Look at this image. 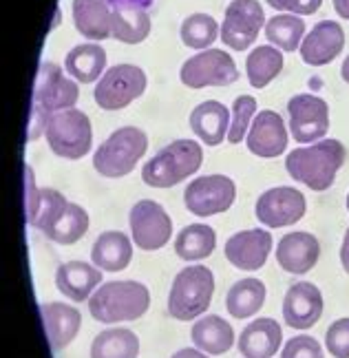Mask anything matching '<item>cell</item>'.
I'll return each mask as SVG.
<instances>
[{
    "label": "cell",
    "mask_w": 349,
    "mask_h": 358,
    "mask_svg": "<svg viewBox=\"0 0 349 358\" xmlns=\"http://www.w3.org/2000/svg\"><path fill=\"white\" fill-rule=\"evenodd\" d=\"M347 150L339 140H320L312 146L294 148L285 157V171L310 190H327L343 169Z\"/></svg>",
    "instance_id": "obj_2"
},
{
    "label": "cell",
    "mask_w": 349,
    "mask_h": 358,
    "mask_svg": "<svg viewBox=\"0 0 349 358\" xmlns=\"http://www.w3.org/2000/svg\"><path fill=\"white\" fill-rule=\"evenodd\" d=\"M131 235L139 250L155 252L171 241L173 219L157 201L142 199L131 208Z\"/></svg>",
    "instance_id": "obj_11"
},
{
    "label": "cell",
    "mask_w": 349,
    "mask_h": 358,
    "mask_svg": "<svg viewBox=\"0 0 349 358\" xmlns=\"http://www.w3.org/2000/svg\"><path fill=\"white\" fill-rule=\"evenodd\" d=\"M146 91V73L135 64H115L100 78L93 91L97 106L104 111H120Z\"/></svg>",
    "instance_id": "obj_8"
},
{
    "label": "cell",
    "mask_w": 349,
    "mask_h": 358,
    "mask_svg": "<svg viewBox=\"0 0 349 358\" xmlns=\"http://www.w3.org/2000/svg\"><path fill=\"white\" fill-rule=\"evenodd\" d=\"M276 11H290L294 16H310L320 9L323 0H265Z\"/></svg>",
    "instance_id": "obj_39"
},
{
    "label": "cell",
    "mask_w": 349,
    "mask_h": 358,
    "mask_svg": "<svg viewBox=\"0 0 349 358\" xmlns=\"http://www.w3.org/2000/svg\"><path fill=\"white\" fill-rule=\"evenodd\" d=\"M323 316V294L310 283L301 281L287 290L283 299V319L292 329H310Z\"/></svg>",
    "instance_id": "obj_17"
},
{
    "label": "cell",
    "mask_w": 349,
    "mask_h": 358,
    "mask_svg": "<svg viewBox=\"0 0 349 358\" xmlns=\"http://www.w3.org/2000/svg\"><path fill=\"white\" fill-rule=\"evenodd\" d=\"M347 210H349V195H347Z\"/></svg>",
    "instance_id": "obj_45"
},
{
    "label": "cell",
    "mask_w": 349,
    "mask_h": 358,
    "mask_svg": "<svg viewBox=\"0 0 349 358\" xmlns=\"http://www.w3.org/2000/svg\"><path fill=\"white\" fill-rule=\"evenodd\" d=\"M76 29L91 40H106L111 36L113 9L108 0H73Z\"/></svg>",
    "instance_id": "obj_27"
},
{
    "label": "cell",
    "mask_w": 349,
    "mask_h": 358,
    "mask_svg": "<svg viewBox=\"0 0 349 358\" xmlns=\"http://www.w3.org/2000/svg\"><path fill=\"white\" fill-rule=\"evenodd\" d=\"M334 9L339 11L341 18L349 20V0H334Z\"/></svg>",
    "instance_id": "obj_43"
},
{
    "label": "cell",
    "mask_w": 349,
    "mask_h": 358,
    "mask_svg": "<svg viewBox=\"0 0 349 358\" xmlns=\"http://www.w3.org/2000/svg\"><path fill=\"white\" fill-rule=\"evenodd\" d=\"M155 0H108V5L113 11L129 13V11H148Z\"/></svg>",
    "instance_id": "obj_40"
},
{
    "label": "cell",
    "mask_w": 349,
    "mask_h": 358,
    "mask_svg": "<svg viewBox=\"0 0 349 358\" xmlns=\"http://www.w3.org/2000/svg\"><path fill=\"white\" fill-rule=\"evenodd\" d=\"M80 98L78 85L69 80L64 71L53 62H43L38 69L36 87H34V111L51 115L64 111V108H73Z\"/></svg>",
    "instance_id": "obj_10"
},
{
    "label": "cell",
    "mask_w": 349,
    "mask_h": 358,
    "mask_svg": "<svg viewBox=\"0 0 349 358\" xmlns=\"http://www.w3.org/2000/svg\"><path fill=\"white\" fill-rule=\"evenodd\" d=\"M150 34V16L148 11H129L120 13L113 11V22H111V36L117 38L120 43L139 45L144 43Z\"/></svg>",
    "instance_id": "obj_34"
},
{
    "label": "cell",
    "mask_w": 349,
    "mask_h": 358,
    "mask_svg": "<svg viewBox=\"0 0 349 358\" xmlns=\"http://www.w3.org/2000/svg\"><path fill=\"white\" fill-rule=\"evenodd\" d=\"M230 111L217 100L201 102L190 113V129L206 146H219L228 140L230 131Z\"/></svg>",
    "instance_id": "obj_24"
},
{
    "label": "cell",
    "mask_w": 349,
    "mask_h": 358,
    "mask_svg": "<svg viewBox=\"0 0 349 358\" xmlns=\"http://www.w3.org/2000/svg\"><path fill=\"white\" fill-rule=\"evenodd\" d=\"M27 222L47 239L71 245L89 230V215L80 203L66 201L58 190L36 188L34 171L27 166Z\"/></svg>",
    "instance_id": "obj_1"
},
{
    "label": "cell",
    "mask_w": 349,
    "mask_h": 358,
    "mask_svg": "<svg viewBox=\"0 0 349 358\" xmlns=\"http://www.w3.org/2000/svg\"><path fill=\"white\" fill-rule=\"evenodd\" d=\"M179 34H181V43L186 47L206 51L217 40L221 29L217 20L213 16H208V13H192V16H188L181 22Z\"/></svg>",
    "instance_id": "obj_35"
},
{
    "label": "cell",
    "mask_w": 349,
    "mask_h": 358,
    "mask_svg": "<svg viewBox=\"0 0 349 358\" xmlns=\"http://www.w3.org/2000/svg\"><path fill=\"white\" fill-rule=\"evenodd\" d=\"M272 250V235L263 228H252L236 232L226 241V259L239 270H259Z\"/></svg>",
    "instance_id": "obj_16"
},
{
    "label": "cell",
    "mask_w": 349,
    "mask_h": 358,
    "mask_svg": "<svg viewBox=\"0 0 349 358\" xmlns=\"http://www.w3.org/2000/svg\"><path fill=\"white\" fill-rule=\"evenodd\" d=\"M281 358H325L320 343L312 336H294L285 343Z\"/></svg>",
    "instance_id": "obj_38"
},
{
    "label": "cell",
    "mask_w": 349,
    "mask_h": 358,
    "mask_svg": "<svg viewBox=\"0 0 349 358\" xmlns=\"http://www.w3.org/2000/svg\"><path fill=\"white\" fill-rule=\"evenodd\" d=\"M179 80L188 89L228 87L239 80V71L230 53L223 49H206L181 64Z\"/></svg>",
    "instance_id": "obj_9"
},
{
    "label": "cell",
    "mask_w": 349,
    "mask_h": 358,
    "mask_svg": "<svg viewBox=\"0 0 349 358\" xmlns=\"http://www.w3.org/2000/svg\"><path fill=\"white\" fill-rule=\"evenodd\" d=\"M283 341V329L274 319H257L250 323L239 341H236V348L239 354L245 358H272L276 356L278 348H281Z\"/></svg>",
    "instance_id": "obj_23"
},
{
    "label": "cell",
    "mask_w": 349,
    "mask_h": 358,
    "mask_svg": "<svg viewBox=\"0 0 349 358\" xmlns=\"http://www.w3.org/2000/svg\"><path fill=\"white\" fill-rule=\"evenodd\" d=\"M341 264H343L345 272L349 274V228H347V232H345L343 245H341Z\"/></svg>",
    "instance_id": "obj_41"
},
{
    "label": "cell",
    "mask_w": 349,
    "mask_h": 358,
    "mask_svg": "<svg viewBox=\"0 0 349 358\" xmlns=\"http://www.w3.org/2000/svg\"><path fill=\"white\" fill-rule=\"evenodd\" d=\"M281 69H283V56L274 45L257 47L245 60L248 80L255 89L268 87L270 82L281 73Z\"/></svg>",
    "instance_id": "obj_32"
},
{
    "label": "cell",
    "mask_w": 349,
    "mask_h": 358,
    "mask_svg": "<svg viewBox=\"0 0 349 358\" xmlns=\"http://www.w3.org/2000/svg\"><path fill=\"white\" fill-rule=\"evenodd\" d=\"M139 356V338L127 327L104 329L91 345V358H137Z\"/></svg>",
    "instance_id": "obj_29"
},
{
    "label": "cell",
    "mask_w": 349,
    "mask_h": 358,
    "mask_svg": "<svg viewBox=\"0 0 349 358\" xmlns=\"http://www.w3.org/2000/svg\"><path fill=\"white\" fill-rule=\"evenodd\" d=\"M217 235L206 224H190L175 239V252L184 261H201L215 252Z\"/></svg>",
    "instance_id": "obj_31"
},
{
    "label": "cell",
    "mask_w": 349,
    "mask_h": 358,
    "mask_svg": "<svg viewBox=\"0 0 349 358\" xmlns=\"http://www.w3.org/2000/svg\"><path fill=\"white\" fill-rule=\"evenodd\" d=\"M236 186L226 175H206L192 179L184 190L186 208L197 217H213L226 213L234 203Z\"/></svg>",
    "instance_id": "obj_12"
},
{
    "label": "cell",
    "mask_w": 349,
    "mask_h": 358,
    "mask_svg": "<svg viewBox=\"0 0 349 358\" xmlns=\"http://www.w3.org/2000/svg\"><path fill=\"white\" fill-rule=\"evenodd\" d=\"M230 131H228V142L230 144H239L248 129L252 127V120L257 115V100L252 95H239L232 104L230 111Z\"/></svg>",
    "instance_id": "obj_36"
},
{
    "label": "cell",
    "mask_w": 349,
    "mask_h": 358,
    "mask_svg": "<svg viewBox=\"0 0 349 358\" xmlns=\"http://www.w3.org/2000/svg\"><path fill=\"white\" fill-rule=\"evenodd\" d=\"M307 210L303 192L292 186H276L265 190L257 199V219L268 228H285L301 222Z\"/></svg>",
    "instance_id": "obj_15"
},
{
    "label": "cell",
    "mask_w": 349,
    "mask_h": 358,
    "mask_svg": "<svg viewBox=\"0 0 349 358\" xmlns=\"http://www.w3.org/2000/svg\"><path fill=\"white\" fill-rule=\"evenodd\" d=\"M66 73H71L82 85H91V82L100 80L106 73V51L95 45H78L69 51L64 60Z\"/></svg>",
    "instance_id": "obj_28"
},
{
    "label": "cell",
    "mask_w": 349,
    "mask_h": 358,
    "mask_svg": "<svg viewBox=\"0 0 349 358\" xmlns=\"http://www.w3.org/2000/svg\"><path fill=\"white\" fill-rule=\"evenodd\" d=\"M320 257V243L312 232H287L276 245V261L290 274L310 272Z\"/></svg>",
    "instance_id": "obj_20"
},
{
    "label": "cell",
    "mask_w": 349,
    "mask_h": 358,
    "mask_svg": "<svg viewBox=\"0 0 349 358\" xmlns=\"http://www.w3.org/2000/svg\"><path fill=\"white\" fill-rule=\"evenodd\" d=\"M40 314H43V325L49 338V345L53 352H62L73 343V338L80 332L82 325V314L66 303H43L40 306Z\"/></svg>",
    "instance_id": "obj_21"
},
{
    "label": "cell",
    "mask_w": 349,
    "mask_h": 358,
    "mask_svg": "<svg viewBox=\"0 0 349 358\" xmlns=\"http://www.w3.org/2000/svg\"><path fill=\"white\" fill-rule=\"evenodd\" d=\"M192 343L194 348L211 354L219 356L226 354L234 345V329L228 321H223L217 314H206L192 325Z\"/></svg>",
    "instance_id": "obj_26"
},
{
    "label": "cell",
    "mask_w": 349,
    "mask_h": 358,
    "mask_svg": "<svg viewBox=\"0 0 349 358\" xmlns=\"http://www.w3.org/2000/svg\"><path fill=\"white\" fill-rule=\"evenodd\" d=\"M305 36V22L294 13H281L265 22V38L281 51H297Z\"/></svg>",
    "instance_id": "obj_33"
},
{
    "label": "cell",
    "mask_w": 349,
    "mask_h": 358,
    "mask_svg": "<svg viewBox=\"0 0 349 358\" xmlns=\"http://www.w3.org/2000/svg\"><path fill=\"white\" fill-rule=\"evenodd\" d=\"M248 148L257 157H278L287 148V131L283 117L274 111H259L248 131Z\"/></svg>",
    "instance_id": "obj_18"
},
{
    "label": "cell",
    "mask_w": 349,
    "mask_h": 358,
    "mask_svg": "<svg viewBox=\"0 0 349 358\" xmlns=\"http://www.w3.org/2000/svg\"><path fill=\"white\" fill-rule=\"evenodd\" d=\"M265 303V285L259 279H241L236 281L226 296V308L234 319H250Z\"/></svg>",
    "instance_id": "obj_30"
},
{
    "label": "cell",
    "mask_w": 349,
    "mask_h": 358,
    "mask_svg": "<svg viewBox=\"0 0 349 358\" xmlns=\"http://www.w3.org/2000/svg\"><path fill=\"white\" fill-rule=\"evenodd\" d=\"M204 150L192 140H177L164 146L150 162L144 164L142 179L150 188H171L201 169Z\"/></svg>",
    "instance_id": "obj_4"
},
{
    "label": "cell",
    "mask_w": 349,
    "mask_h": 358,
    "mask_svg": "<svg viewBox=\"0 0 349 358\" xmlns=\"http://www.w3.org/2000/svg\"><path fill=\"white\" fill-rule=\"evenodd\" d=\"M265 24L263 7L257 0H232L221 24V40L234 51H243L255 43Z\"/></svg>",
    "instance_id": "obj_14"
},
{
    "label": "cell",
    "mask_w": 349,
    "mask_h": 358,
    "mask_svg": "<svg viewBox=\"0 0 349 358\" xmlns=\"http://www.w3.org/2000/svg\"><path fill=\"white\" fill-rule=\"evenodd\" d=\"M133 259V241L117 230L102 232L95 239L93 250H91V261L104 272H120L129 268Z\"/></svg>",
    "instance_id": "obj_25"
},
{
    "label": "cell",
    "mask_w": 349,
    "mask_h": 358,
    "mask_svg": "<svg viewBox=\"0 0 349 358\" xmlns=\"http://www.w3.org/2000/svg\"><path fill=\"white\" fill-rule=\"evenodd\" d=\"M290 133L299 144H310L323 140L329 129V108L327 102L318 95L301 93L287 102Z\"/></svg>",
    "instance_id": "obj_13"
},
{
    "label": "cell",
    "mask_w": 349,
    "mask_h": 358,
    "mask_svg": "<svg viewBox=\"0 0 349 358\" xmlns=\"http://www.w3.org/2000/svg\"><path fill=\"white\" fill-rule=\"evenodd\" d=\"M45 135L49 148L64 159L85 157L91 150L93 142L91 120L87 113L78 111V108H64V111L51 113L47 117Z\"/></svg>",
    "instance_id": "obj_7"
},
{
    "label": "cell",
    "mask_w": 349,
    "mask_h": 358,
    "mask_svg": "<svg viewBox=\"0 0 349 358\" xmlns=\"http://www.w3.org/2000/svg\"><path fill=\"white\" fill-rule=\"evenodd\" d=\"M171 358H208V356H206V352H201V350L186 348V350H179L177 354H173Z\"/></svg>",
    "instance_id": "obj_42"
},
{
    "label": "cell",
    "mask_w": 349,
    "mask_h": 358,
    "mask_svg": "<svg viewBox=\"0 0 349 358\" xmlns=\"http://www.w3.org/2000/svg\"><path fill=\"white\" fill-rule=\"evenodd\" d=\"M55 285L71 301H87L102 285V270L85 261H66L55 272Z\"/></svg>",
    "instance_id": "obj_22"
},
{
    "label": "cell",
    "mask_w": 349,
    "mask_h": 358,
    "mask_svg": "<svg viewBox=\"0 0 349 358\" xmlns=\"http://www.w3.org/2000/svg\"><path fill=\"white\" fill-rule=\"evenodd\" d=\"M345 47V31L339 22L334 20H320L314 24V29L303 38L301 43V58L305 64L323 66L336 60Z\"/></svg>",
    "instance_id": "obj_19"
},
{
    "label": "cell",
    "mask_w": 349,
    "mask_h": 358,
    "mask_svg": "<svg viewBox=\"0 0 349 358\" xmlns=\"http://www.w3.org/2000/svg\"><path fill=\"white\" fill-rule=\"evenodd\" d=\"M215 277L211 268L190 266L181 270L169 292V314L177 321H194L211 308Z\"/></svg>",
    "instance_id": "obj_5"
},
{
    "label": "cell",
    "mask_w": 349,
    "mask_h": 358,
    "mask_svg": "<svg viewBox=\"0 0 349 358\" xmlns=\"http://www.w3.org/2000/svg\"><path fill=\"white\" fill-rule=\"evenodd\" d=\"M341 76H343V80L349 85V56L345 58V62H343V69H341Z\"/></svg>",
    "instance_id": "obj_44"
},
{
    "label": "cell",
    "mask_w": 349,
    "mask_h": 358,
    "mask_svg": "<svg viewBox=\"0 0 349 358\" xmlns=\"http://www.w3.org/2000/svg\"><path fill=\"white\" fill-rule=\"evenodd\" d=\"M150 292L139 281H108L89 299V312L100 323L137 321L148 312Z\"/></svg>",
    "instance_id": "obj_3"
},
{
    "label": "cell",
    "mask_w": 349,
    "mask_h": 358,
    "mask_svg": "<svg viewBox=\"0 0 349 358\" xmlns=\"http://www.w3.org/2000/svg\"><path fill=\"white\" fill-rule=\"evenodd\" d=\"M325 348L334 358H349V319H339L327 327Z\"/></svg>",
    "instance_id": "obj_37"
},
{
    "label": "cell",
    "mask_w": 349,
    "mask_h": 358,
    "mask_svg": "<svg viewBox=\"0 0 349 358\" xmlns=\"http://www.w3.org/2000/svg\"><path fill=\"white\" fill-rule=\"evenodd\" d=\"M148 148V137L137 127H122L106 137V142L93 155V169L102 177L120 179L133 173L135 164L144 157Z\"/></svg>",
    "instance_id": "obj_6"
}]
</instances>
